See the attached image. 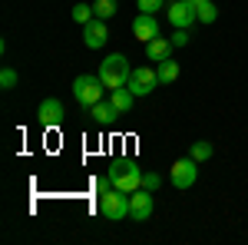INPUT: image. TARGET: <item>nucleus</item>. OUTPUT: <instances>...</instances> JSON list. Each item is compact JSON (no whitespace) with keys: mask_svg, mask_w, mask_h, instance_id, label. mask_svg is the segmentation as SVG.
Segmentation results:
<instances>
[{"mask_svg":"<svg viewBox=\"0 0 248 245\" xmlns=\"http://www.w3.org/2000/svg\"><path fill=\"white\" fill-rule=\"evenodd\" d=\"M90 116H93V119L99 123V126H109V123H113L116 116H119V110H116L113 103L99 99V103H93V106H90Z\"/></svg>","mask_w":248,"mask_h":245,"instance_id":"4468645a","label":"nucleus"},{"mask_svg":"<svg viewBox=\"0 0 248 245\" xmlns=\"http://www.w3.org/2000/svg\"><path fill=\"white\" fill-rule=\"evenodd\" d=\"M155 73H159V80H162V83H175V80H179V60H162V63H159V66H155Z\"/></svg>","mask_w":248,"mask_h":245,"instance_id":"2eb2a0df","label":"nucleus"},{"mask_svg":"<svg viewBox=\"0 0 248 245\" xmlns=\"http://www.w3.org/2000/svg\"><path fill=\"white\" fill-rule=\"evenodd\" d=\"M99 215H106L109 222L129 219V192H123V189H106V192H99Z\"/></svg>","mask_w":248,"mask_h":245,"instance_id":"7ed1b4c3","label":"nucleus"},{"mask_svg":"<svg viewBox=\"0 0 248 245\" xmlns=\"http://www.w3.org/2000/svg\"><path fill=\"white\" fill-rule=\"evenodd\" d=\"M162 10V0H139V14H155Z\"/></svg>","mask_w":248,"mask_h":245,"instance_id":"5701e85b","label":"nucleus"},{"mask_svg":"<svg viewBox=\"0 0 248 245\" xmlns=\"http://www.w3.org/2000/svg\"><path fill=\"white\" fill-rule=\"evenodd\" d=\"M172 43H175V47H186V43H189V40H192V33H189V30H186V27H175V33H172Z\"/></svg>","mask_w":248,"mask_h":245,"instance_id":"4be33fe9","label":"nucleus"},{"mask_svg":"<svg viewBox=\"0 0 248 245\" xmlns=\"http://www.w3.org/2000/svg\"><path fill=\"white\" fill-rule=\"evenodd\" d=\"M103 90H106V83L93 73H79L77 80H73V99H77L79 106H86V110L103 99Z\"/></svg>","mask_w":248,"mask_h":245,"instance_id":"20e7f679","label":"nucleus"},{"mask_svg":"<svg viewBox=\"0 0 248 245\" xmlns=\"http://www.w3.org/2000/svg\"><path fill=\"white\" fill-rule=\"evenodd\" d=\"M212 152H215V149H212V143H205V139H202V143H192V152H189V156L195 159V163H205V159H212Z\"/></svg>","mask_w":248,"mask_h":245,"instance_id":"f3484780","label":"nucleus"},{"mask_svg":"<svg viewBox=\"0 0 248 245\" xmlns=\"http://www.w3.org/2000/svg\"><path fill=\"white\" fill-rule=\"evenodd\" d=\"M166 17H169L172 27H186V30H189L192 23L199 20V14H195V7H192L189 0H172L169 10H166Z\"/></svg>","mask_w":248,"mask_h":245,"instance_id":"1a4fd4ad","label":"nucleus"},{"mask_svg":"<svg viewBox=\"0 0 248 245\" xmlns=\"http://www.w3.org/2000/svg\"><path fill=\"white\" fill-rule=\"evenodd\" d=\"M195 14H199L202 23H215V20H218V10H215L212 0H199V3H195Z\"/></svg>","mask_w":248,"mask_h":245,"instance_id":"dca6fc26","label":"nucleus"},{"mask_svg":"<svg viewBox=\"0 0 248 245\" xmlns=\"http://www.w3.org/2000/svg\"><path fill=\"white\" fill-rule=\"evenodd\" d=\"M142 172H146V169H139V163H136V159H116L106 176H109L113 189L136 192V189H142Z\"/></svg>","mask_w":248,"mask_h":245,"instance_id":"f257e3e1","label":"nucleus"},{"mask_svg":"<svg viewBox=\"0 0 248 245\" xmlns=\"http://www.w3.org/2000/svg\"><path fill=\"white\" fill-rule=\"evenodd\" d=\"M0 86H3V90H14V86H17V70L3 66V70H0Z\"/></svg>","mask_w":248,"mask_h":245,"instance_id":"aec40b11","label":"nucleus"},{"mask_svg":"<svg viewBox=\"0 0 248 245\" xmlns=\"http://www.w3.org/2000/svg\"><path fill=\"white\" fill-rule=\"evenodd\" d=\"M172 40H166V37H155V40H149L146 43V57H149V63H162V60H169L172 57Z\"/></svg>","mask_w":248,"mask_h":245,"instance_id":"f8f14e48","label":"nucleus"},{"mask_svg":"<svg viewBox=\"0 0 248 245\" xmlns=\"http://www.w3.org/2000/svg\"><path fill=\"white\" fill-rule=\"evenodd\" d=\"M133 37L142 40V43H149V40L159 37V20H155V14H136V20H133Z\"/></svg>","mask_w":248,"mask_h":245,"instance_id":"9b49d317","label":"nucleus"},{"mask_svg":"<svg viewBox=\"0 0 248 245\" xmlns=\"http://www.w3.org/2000/svg\"><path fill=\"white\" fill-rule=\"evenodd\" d=\"M159 186H162V176H159V172H142V189L155 192Z\"/></svg>","mask_w":248,"mask_h":245,"instance_id":"412c9836","label":"nucleus"},{"mask_svg":"<svg viewBox=\"0 0 248 245\" xmlns=\"http://www.w3.org/2000/svg\"><path fill=\"white\" fill-rule=\"evenodd\" d=\"M159 83H162V80H159V73H155L153 66H136L133 73H129V83H126V86H129L136 96H149Z\"/></svg>","mask_w":248,"mask_h":245,"instance_id":"423d86ee","label":"nucleus"},{"mask_svg":"<svg viewBox=\"0 0 248 245\" xmlns=\"http://www.w3.org/2000/svg\"><path fill=\"white\" fill-rule=\"evenodd\" d=\"M169 179H172V186H175V189L195 186V179H199V163H195L192 156H186V159H175V163H172Z\"/></svg>","mask_w":248,"mask_h":245,"instance_id":"39448f33","label":"nucleus"},{"mask_svg":"<svg viewBox=\"0 0 248 245\" xmlns=\"http://www.w3.org/2000/svg\"><path fill=\"white\" fill-rule=\"evenodd\" d=\"M149 215H153V192H149V189L129 192V219H133V222H146Z\"/></svg>","mask_w":248,"mask_h":245,"instance_id":"6e6552de","label":"nucleus"},{"mask_svg":"<svg viewBox=\"0 0 248 245\" xmlns=\"http://www.w3.org/2000/svg\"><path fill=\"white\" fill-rule=\"evenodd\" d=\"M109 103H113L116 110H119V116H126L129 110H133V103H136V93L129 90V86H119V90H109Z\"/></svg>","mask_w":248,"mask_h":245,"instance_id":"ddd939ff","label":"nucleus"},{"mask_svg":"<svg viewBox=\"0 0 248 245\" xmlns=\"http://www.w3.org/2000/svg\"><path fill=\"white\" fill-rule=\"evenodd\" d=\"M189 3H192V7H195V3H199V0H189Z\"/></svg>","mask_w":248,"mask_h":245,"instance_id":"b1692460","label":"nucleus"},{"mask_svg":"<svg viewBox=\"0 0 248 245\" xmlns=\"http://www.w3.org/2000/svg\"><path fill=\"white\" fill-rule=\"evenodd\" d=\"M116 7H119L116 0H96V3H93V14H96V17H103V20H109L116 14Z\"/></svg>","mask_w":248,"mask_h":245,"instance_id":"a211bd4d","label":"nucleus"},{"mask_svg":"<svg viewBox=\"0 0 248 245\" xmlns=\"http://www.w3.org/2000/svg\"><path fill=\"white\" fill-rule=\"evenodd\" d=\"M93 17H96V14H93L90 3H77V7H73V20H77V23H90Z\"/></svg>","mask_w":248,"mask_h":245,"instance_id":"6ab92c4d","label":"nucleus"},{"mask_svg":"<svg viewBox=\"0 0 248 245\" xmlns=\"http://www.w3.org/2000/svg\"><path fill=\"white\" fill-rule=\"evenodd\" d=\"M129 73H133V66H129V60L123 57V53H109V57L99 63V80L106 83V90L126 86L129 83Z\"/></svg>","mask_w":248,"mask_h":245,"instance_id":"f03ea898","label":"nucleus"},{"mask_svg":"<svg viewBox=\"0 0 248 245\" xmlns=\"http://www.w3.org/2000/svg\"><path fill=\"white\" fill-rule=\"evenodd\" d=\"M106 40H109V30H106V20L103 17H93L90 23H83V43H86L90 50L106 47Z\"/></svg>","mask_w":248,"mask_h":245,"instance_id":"9d476101","label":"nucleus"},{"mask_svg":"<svg viewBox=\"0 0 248 245\" xmlns=\"http://www.w3.org/2000/svg\"><path fill=\"white\" fill-rule=\"evenodd\" d=\"M37 119H40V126H46V130H53V126H63V119H66V110H63V103L60 99H43L37 106Z\"/></svg>","mask_w":248,"mask_h":245,"instance_id":"0eeeda50","label":"nucleus"}]
</instances>
